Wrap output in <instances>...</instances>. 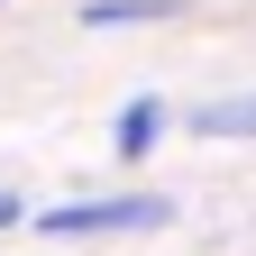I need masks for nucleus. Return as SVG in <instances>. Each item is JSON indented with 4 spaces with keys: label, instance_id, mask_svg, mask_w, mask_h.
Wrapping results in <instances>:
<instances>
[{
    "label": "nucleus",
    "instance_id": "2",
    "mask_svg": "<svg viewBox=\"0 0 256 256\" xmlns=\"http://www.w3.org/2000/svg\"><path fill=\"white\" fill-rule=\"evenodd\" d=\"M156 128H165V101H128V110H119V156H128V165L156 146Z\"/></svg>",
    "mask_w": 256,
    "mask_h": 256
},
{
    "label": "nucleus",
    "instance_id": "5",
    "mask_svg": "<svg viewBox=\"0 0 256 256\" xmlns=\"http://www.w3.org/2000/svg\"><path fill=\"white\" fill-rule=\"evenodd\" d=\"M10 220H18V192H0V229H10Z\"/></svg>",
    "mask_w": 256,
    "mask_h": 256
},
{
    "label": "nucleus",
    "instance_id": "4",
    "mask_svg": "<svg viewBox=\"0 0 256 256\" xmlns=\"http://www.w3.org/2000/svg\"><path fill=\"white\" fill-rule=\"evenodd\" d=\"M174 0H92V28H128V18H165Z\"/></svg>",
    "mask_w": 256,
    "mask_h": 256
},
{
    "label": "nucleus",
    "instance_id": "3",
    "mask_svg": "<svg viewBox=\"0 0 256 256\" xmlns=\"http://www.w3.org/2000/svg\"><path fill=\"white\" fill-rule=\"evenodd\" d=\"M192 128H202V138H256V101H210Z\"/></svg>",
    "mask_w": 256,
    "mask_h": 256
},
{
    "label": "nucleus",
    "instance_id": "1",
    "mask_svg": "<svg viewBox=\"0 0 256 256\" xmlns=\"http://www.w3.org/2000/svg\"><path fill=\"white\" fill-rule=\"evenodd\" d=\"M55 238H119V229H165V192H128V202H64L46 210Z\"/></svg>",
    "mask_w": 256,
    "mask_h": 256
}]
</instances>
